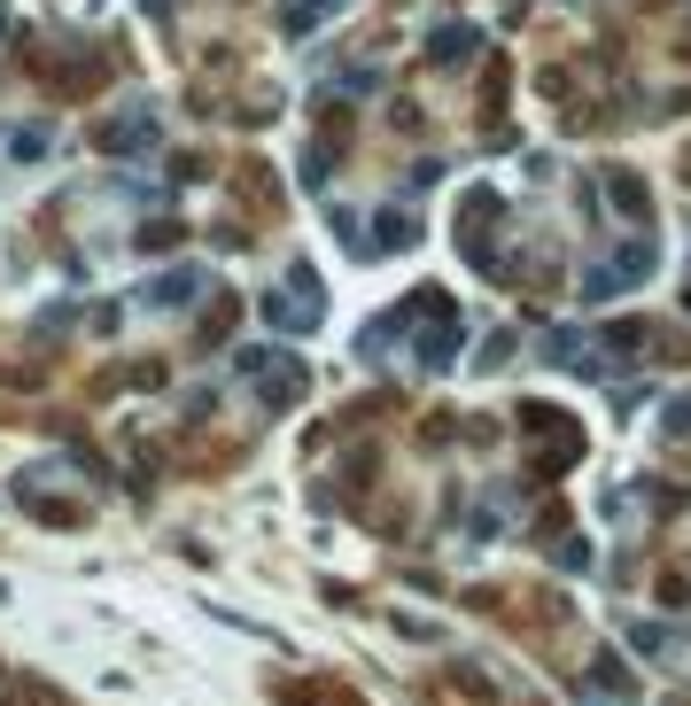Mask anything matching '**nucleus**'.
<instances>
[{"instance_id":"nucleus-1","label":"nucleus","mask_w":691,"mask_h":706,"mask_svg":"<svg viewBox=\"0 0 691 706\" xmlns=\"http://www.w3.org/2000/svg\"><path fill=\"white\" fill-rule=\"evenodd\" d=\"M326 9H334V0H288V32H311Z\"/></svg>"}]
</instances>
